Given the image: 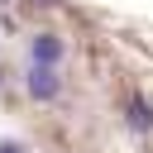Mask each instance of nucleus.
Instances as JSON below:
<instances>
[{
    "instance_id": "f257e3e1",
    "label": "nucleus",
    "mask_w": 153,
    "mask_h": 153,
    "mask_svg": "<svg viewBox=\"0 0 153 153\" xmlns=\"http://www.w3.org/2000/svg\"><path fill=\"white\" fill-rule=\"evenodd\" d=\"M24 86H29V96L33 100H57V91H62V76H57V67H29V76H24Z\"/></svg>"
},
{
    "instance_id": "20e7f679",
    "label": "nucleus",
    "mask_w": 153,
    "mask_h": 153,
    "mask_svg": "<svg viewBox=\"0 0 153 153\" xmlns=\"http://www.w3.org/2000/svg\"><path fill=\"white\" fill-rule=\"evenodd\" d=\"M0 153H24V148L19 143H0Z\"/></svg>"
},
{
    "instance_id": "f03ea898",
    "label": "nucleus",
    "mask_w": 153,
    "mask_h": 153,
    "mask_svg": "<svg viewBox=\"0 0 153 153\" xmlns=\"http://www.w3.org/2000/svg\"><path fill=\"white\" fill-rule=\"evenodd\" d=\"M29 53H33L38 67H57V57H62V38H57V33H38V38H29Z\"/></svg>"
},
{
    "instance_id": "39448f33",
    "label": "nucleus",
    "mask_w": 153,
    "mask_h": 153,
    "mask_svg": "<svg viewBox=\"0 0 153 153\" xmlns=\"http://www.w3.org/2000/svg\"><path fill=\"white\" fill-rule=\"evenodd\" d=\"M0 5H5V0H0Z\"/></svg>"
},
{
    "instance_id": "7ed1b4c3",
    "label": "nucleus",
    "mask_w": 153,
    "mask_h": 153,
    "mask_svg": "<svg viewBox=\"0 0 153 153\" xmlns=\"http://www.w3.org/2000/svg\"><path fill=\"white\" fill-rule=\"evenodd\" d=\"M129 124H134V129H153V115H148V105H143L139 96L129 100Z\"/></svg>"
}]
</instances>
